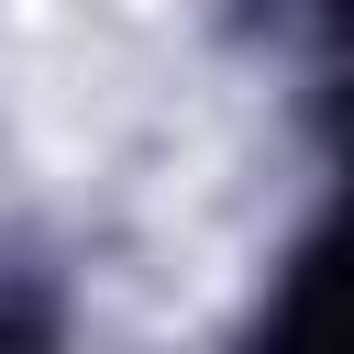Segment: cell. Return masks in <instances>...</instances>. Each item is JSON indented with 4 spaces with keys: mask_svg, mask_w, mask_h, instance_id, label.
Wrapping results in <instances>:
<instances>
[{
    "mask_svg": "<svg viewBox=\"0 0 354 354\" xmlns=\"http://www.w3.org/2000/svg\"><path fill=\"white\" fill-rule=\"evenodd\" d=\"M122 11H166V0H122Z\"/></svg>",
    "mask_w": 354,
    "mask_h": 354,
    "instance_id": "6da1fadb",
    "label": "cell"
}]
</instances>
